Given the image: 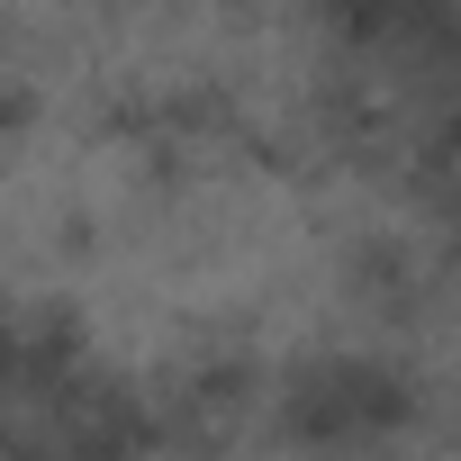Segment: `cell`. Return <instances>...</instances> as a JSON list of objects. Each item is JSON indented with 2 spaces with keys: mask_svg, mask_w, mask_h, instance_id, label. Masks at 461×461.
Masks as SVG:
<instances>
[{
  "mask_svg": "<svg viewBox=\"0 0 461 461\" xmlns=\"http://www.w3.org/2000/svg\"><path fill=\"white\" fill-rule=\"evenodd\" d=\"M407 407H416V389H407V371H389L380 353H317V362H299L290 389H281L290 443H317V452L380 443V434L407 425Z\"/></svg>",
  "mask_w": 461,
  "mask_h": 461,
  "instance_id": "obj_1",
  "label": "cell"
}]
</instances>
